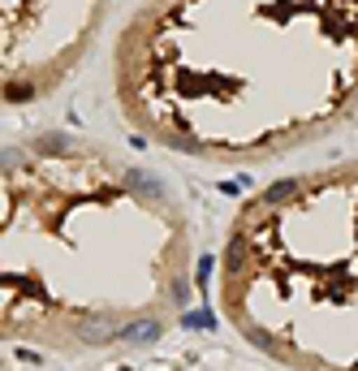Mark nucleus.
Returning a JSON list of instances; mask_svg holds the SVG:
<instances>
[{
	"label": "nucleus",
	"instance_id": "nucleus-3",
	"mask_svg": "<svg viewBox=\"0 0 358 371\" xmlns=\"http://www.w3.org/2000/svg\"><path fill=\"white\" fill-rule=\"evenodd\" d=\"M298 186H302V182H294V177H285V182L268 186V190H264V208H276V203H285L289 194H298Z\"/></svg>",
	"mask_w": 358,
	"mask_h": 371
},
{
	"label": "nucleus",
	"instance_id": "nucleus-2",
	"mask_svg": "<svg viewBox=\"0 0 358 371\" xmlns=\"http://www.w3.org/2000/svg\"><path fill=\"white\" fill-rule=\"evenodd\" d=\"M125 182H130L138 194H151V199H160V194H164V182L156 177V173H147V168H130V173H125Z\"/></svg>",
	"mask_w": 358,
	"mask_h": 371
},
{
	"label": "nucleus",
	"instance_id": "nucleus-1",
	"mask_svg": "<svg viewBox=\"0 0 358 371\" xmlns=\"http://www.w3.org/2000/svg\"><path fill=\"white\" fill-rule=\"evenodd\" d=\"M160 337V324L156 319H138V324H125L121 328V341H130V345H151Z\"/></svg>",
	"mask_w": 358,
	"mask_h": 371
}]
</instances>
